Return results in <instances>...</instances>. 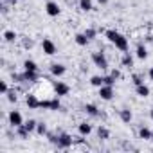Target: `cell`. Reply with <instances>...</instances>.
Here are the masks:
<instances>
[{
	"instance_id": "cell-6",
	"label": "cell",
	"mask_w": 153,
	"mask_h": 153,
	"mask_svg": "<svg viewBox=\"0 0 153 153\" xmlns=\"http://www.w3.org/2000/svg\"><path fill=\"white\" fill-rule=\"evenodd\" d=\"M42 49H43V52L47 54V56H52V54H56V45H54V42L52 40H49V38H45L43 42H42Z\"/></svg>"
},
{
	"instance_id": "cell-15",
	"label": "cell",
	"mask_w": 153,
	"mask_h": 153,
	"mask_svg": "<svg viewBox=\"0 0 153 153\" xmlns=\"http://www.w3.org/2000/svg\"><path fill=\"white\" fill-rule=\"evenodd\" d=\"M90 85L92 87H103L105 85V76H92V78H90Z\"/></svg>"
},
{
	"instance_id": "cell-16",
	"label": "cell",
	"mask_w": 153,
	"mask_h": 153,
	"mask_svg": "<svg viewBox=\"0 0 153 153\" xmlns=\"http://www.w3.org/2000/svg\"><path fill=\"white\" fill-rule=\"evenodd\" d=\"M78 130H79V133H81L83 137H85V135H90V133H92V126H90L88 123H79Z\"/></svg>"
},
{
	"instance_id": "cell-22",
	"label": "cell",
	"mask_w": 153,
	"mask_h": 153,
	"mask_svg": "<svg viewBox=\"0 0 153 153\" xmlns=\"http://www.w3.org/2000/svg\"><path fill=\"white\" fill-rule=\"evenodd\" d=\"M123 67H126V68L133 67V58L130 56V52H124L123 54Z\"/></svg>"
},
{
	"instance_id": "cell-2",
	"label": "cell",
	"mask_w": 153,
	"mask_h": 153,
	"mask_svg": "<svg viewBox=\"0 0 153 153\" xmlns=\"http://www.w3.org/2000/svg\"><path fill=\"white\" fill-rule=\"evenodd\" d=\"M92 61H94V65H96L97 68H101V70H106V68H108V59H106V56H105L103 52H94V54H92Z\"/></svg>"
},
{
	"instance_id": "cell-19",
	"label": "cell",
	"mask_w": 153,
	"mask_h": 153,
	"mask_svg": "<svg viewBox=\"0 0 153 153\" xmlns=\"http://www.w3.org/2000/svg\"><path fill=\"white\" fill-rule=\"evenodd\" d=\"M85 112H87L88 115H92V117H97V115H99V110H97V106H96V105H92V103L85 105Z\"/></svg>"
},
{
	"instance_id": "cell-1",
	"label": "cell",
	"mask_w": 153,
	"mask_h": 153,
	"mask_svg": "<svg viewBox=\"0 0 153 153\" xmlns=\"http://www.w3.org/2000/svg\"><path fill=\"white\" fill-rule=\"evenodd\" d=\"M105 34H106L108 42L115 45V49H119L121 52H128V38H126V36H123L121 33H117V31H114V29H108Z\"/></svg>"
},
{
	"instance_id": "cell-14",
	"label": "cell",
	"mask_w": 153,
	"mask_h": 153,
	"mask_svg": "<svg viewBox=\"0 0 153 153\" xmlns=\"http://www.w3.org/2000/svg\"><path fill=\"white\" fill-rule=\"evenodd\" d=\"M74 40H76V43H78L79 47H85V45L90 42V40L87 38V34H85V33H78V34L74 36Z\"/></svg>"
},
{
	"instance_id": "cell-13",
	"label": "cell",
	"mask_w": 153,
	"mask_h": 153,
	"mask_svg": "<svg viewBox=\"0 0 153 153\" xmlns=\"http://www.w3.org/2000/svg\"><path fill=\"white\" fill-rule=\"evenodd\" d=\"M25 101H27V106H29L31 110H36V108H40V101L36 99V96H33V94H29Z\"/></svg>"
},
{
	"instance_id": "cell-5",
	"label": "cell",
	"mask_w": 153,
	"mask_h": 153,
	"mask_svg": "<svg viewBox=\"0 0 153 153\" xmlns=\"http://www.w3.org/2000/svg\"><path fill=\"white\" fill-rule=\"evenodd\" d=\"M99 97L105 99V101H110L114 97V87L112 85H103L99 87Z\"/></svg>"
},
{
	"instance_id": "cell-40",
	"label": "cell",
	"mask_w": 153,
	"mask_h": 153,
	"mask_svg": "<svg viewBox=\"0 0 153 153\" xmlns=\"http://www.w3.org/2000/svg\"><path fill=\"white\" fill-rule=\"evenodd\" d=\"M151 140H153V130H151Z\"/></svg>"
},
{
	"instance_id": "cell-21",
	"label": "cell",
	"mask_w": 153,
	"mask_h": 153,
	"mask_svg": "<svg viewBox=\"0 0 153 153\" xmlns=\"http://www.w3.org/2000/svg\"><path fill=\"white\" fill-rule=\"evenodd\" d=\"M97 137H99L101 140H108V139H110V131H108V128L99 126V128H97Z\"/></svg>"
},
{
	"instance_id": "cell-18",
	"label": "cell",
	"mask_w": 153,
	"mask_h": 153,
	"mask_svg": "<svg viewBox=\"0 0 153 153\" xmlns=\"http://www.w3.org/2000/svg\"><path fill=\"white\" fill-rule=\"evenodd\" d=\"M79 9H81V11H85V13L92 11V9H94L92 0H79Z\"/></svg>"
},
{
	"instance_id": "cell-20",
	"label": "cell",
	"mask_w": 153,
	"mask_h": 153,
	"mask_svg": "<svg viewBox=\"0 0 153 153\" xmlns=\"http://www.w3.org/2000/svg\"><path fill=\"white\" fill-rule=\"evenodd\" d=\"M119 115H121V121H123V123H130V121H131V117H133V115H131V112H130L128 108L119 110Z\"/></svg>"
},
{
	"instance_id": "cell-38",
	"label": "cell",
	"mask_w": 153,
	"mask_h": 153,
	"mask_svg": "<svg viewBox=\"0 0 153 153\" xmlns=\"http://www.w3.org/2000/svg\"><path fill=\"white\" fill-rule=\"evenodd\" d=\"M9 2H11V4H15V2H18V0H9Z\"/></svg>"
},
{
	"instance_id": "cell-12",
	"label": "cell",
	"mask_w": 153,
	"mask_h": 153,
	"mask_svg": "<svg viewBox=\"0 0 153 153\" xmlns=\"http://www.w3.org/2000/svg\"><path fill=\"white\" fill-rule=\"evenodd\" d=\"M135 92H137V96H139V97H148V96H149V88H148L144 83L137 85V87H135Z\"/></svg>"
},
{
	"instance_id": "cell-9",
	"label": "cell",
	"mask_w": 153,
	"mask_h": 153,
	"mask_svg": "<svg viewBox=\"0 0 153 153\" xmlns=\"http://www.w3.org/2000/svg\"><path fill=\"white\" fill-rule=\"evenodd\" d=\"M45 11H47V15H49V16H58L61 9H59V6H58L56 2H52V0H51V2H47V4H45Z\"/></svg>"
},
{
	"instance_id": "cell-25",
	"label": "cell",
	"mask_w": 153,
	"mask_h": 153,
	"mask_svg": "<svg viewBox=\"0 0 153 153\" xmlns=\"http://www.w3.org/2000/svg\"><path fill=\"white\" fill-rule=\"evenodd\" d=\"M139 137L144 140H151V130L149 128H140L139 130Z\"/></svg>"
},
{
	"instance_id": "cell-10",
	"label": "cell",
	"mask_w": 153,
	"mask_h": 153,
	"mask_svg": "<svg viewBox=\"0 0 153 153\" xmlns=\"http://www.w3.org/2000/svg\"><path fill=\"white\" fill-rule=\"evenodd\" d=\"M65 65H61V63H52L51 65V74L52 76H56V78H59V76H63L65 74Z\"/></svg>"
},
{
	"instance_id": "cell-34",
	"label": "cell",
	"mask_w": 153,
	"mask_h": 153,
	"mask_svg": "<svg viewBox=\"0 0 153 153\" xmlns=\"http://www.w3.org/2000/svg\"><path fill=\"white\" fill-rule=\"evenodd\" d=\"M110 74H112V76H114V78H115V79H119V78H121V72H119V70H117V68H114V70H112V72H110Z\"/></svg>"
},
{
	"instance_id": "cell-33",
	"label": "cell",
	"mask_w": 153,
	"mask_h": 153,
	"mask_svg": "<svg viewBox=\"0 0 153 153\" xmlns=\"http://www.w3.org/2000/svg\"><path fill=\"white\" fill-rule=\"evenodd\" d=\"M131 79H133V85H135V87H137V85H140V83H144V81H142V78H140L139 74H133V78H131Z\"/></svg>"
},
{
	"instance_id": "cell-35",
	"label": "cell",
	"mask_w": 153,
	"mask_h": 153,
	"mask_svg": "<svg viewBox=\"0 0 153 153\" xmlns=\"http://www.w3.org/2000/svg\"><path fill=\"white\" fill-rule=\"evenodd\" d=\"M24 47L25 49H31L33 47V40H24Z\"/></svg>"
},
{
	"instance_id": "cell-27",
	"label": "cell",
	"mask_w": 153,
	"mask_h": 153,
	"mask_svg": "<svg viewBox=\"0 0 153 153\" xmlns=\"http://www.w3.org/2000/svg\"><path fill=\"white\" fill-rule=\"evenodd\" d=\"M36 133H38V135H42V137L49 133V131H47V126H45V123H38V126H36Z\"/></svg>"
},
{
	"instance_id": "cell-36",
	"label": "cell",
	"mask_w": 153,
	"mask_h": 153,
	"mask_svg": "<svg viewBox=\"0 0 153 153\" xmlns=\"http://www.w3.org/2000/svg\"><path fill=\"white\" fill-rule=\"evenodd\" d=\"M148 74H149V79H151V81H153V67H151V68H149V72H148Z\"/></svg>"
},
{
	"instance_id": "cell-24",
	"label": "cell",
	"mask_w": 153,
	"mask_h": 153,
	"mask_svg": "<svg viewBox=\"0 0 153 153\" xmlns=\"http://www.w3.org/2000/svg\"><path fill=\"white\" fill-rule=\"evenodd\" d=\"M24 126H25V130H27L29 133H33V131H36V126H38V123H36L34 119H29L27 123H24Z\"/></svg>"
},
{
	"instance_id": "cell-3",
	"label": "cell",
	"mask_w": 153,
	"mask_h": 153,
	"mask_svg": "<svg viewBox=\"0 0 153 153\" xmlns=\"http://www.w3.org/2000/svg\"><path fill=\"white\" fill-rule=\"evenodd\" d=\"M74 144V139L68 135V133H58V142H56V146L59 148V149H67V148H70Z\"/></svg>"
},
{
	"instance_id": "cell-39",
	"label": "cell",
	"mask_w": 153,
	"mask_h": 153,
	"mask_svg": "<svg viewBox=\"0 0 153 153\" xmlns=\"http://www.w3.org/2000/svg\"><path fill=\"white\" fill-rule=\"evenodd\" d=\"M149 117H151V119H153V110H151V114H149Z\"/></svg>"
},
{
	"instance_id": "cell-32",
	"label": "cell",
	"mask_w": 153,
	"mask_h": 153,
	"mask_svg": "<svg viewBox=\"0 0 153 153\" xmlns=\"http://www.w3.org/2000/svg\"><path fill=\"white\" fill-rule=\"evenodd\" d=\"M6 96H7V101H9V103H16V99H18L15 92H7Z\"/></svg>"
},
{
	"instance_id": "cell-23",
	"label": "cell",
	"mask_w": 153,
	"mask_h": 153,
	"mask_svg": "<svg viewBox=\"0 0 153 153\" xmlns=\"http://www.w3.org/2000/svg\"><path fill=\"white\" fill-rule=\"evenodd\" d=\"M24 68H25V70H33V72H38V65H36L33 59H25V61H24Z\"/></svg>"
},
{
	"instance_id": "cell-8",
	"label": "cell",
	"mask_w": 153,
	"mask_h": 153,
	"mask_svg": "<svg viewBox=\"0 0 153 153\" xmlns=\"http://www.w3.org/2000/svg\"><path fill=\"white\" fill-rule=\"evenodd\" d=\"M54 92H56L58 97H61V96H67V94L70 92V87L65 85L63 81H56V83H54Z\"/></svg>"
},
{
	"instance_id": "cell-31",
	"label": "cell",
	"mask_w": 153,
	"mask_h": 153,
	"mask_svg": "<svg viewBox=\"0 0 153 153\" xmlns=\"http://www.w3.org/2000/svg\"><path fill=\"white\" fill-rule=\"evenodd\" d=\"M85 34H87V38H88V40H94V38H96V29H87V31H85Z\"/></svg>"
},
{
	"instance_id": "cell-11",
	"label": "cell",
	"mask_w": 153,
	"mask_h": 153,
	"mask_svg": "<svg viewBox=\"0 0 153 153\" xmlns=\"http://www.w3.org/2000/svg\"><path fill=\"white\" fill-rule=\"evenodd\" d=\"M135 54H137L139 59H146V58H148V49H146V45H144V43H139L137 49H135Z\"/></svg>"
},
{
	"instance_id": "cell-29",
	"label": "cell",
	"mask_w": 153,
	"mask_h": 153,
	"mask_svg": "<svg viewBox=\"0 0 153 153\" xmlns=\"http://www.w3.org/2000/svg\"><path fill=\"white\" fill-rule=\"evenodd\" d=\"M115 81H117V79L114 78V76H112V74H108V76H105V85H112V87H114V83H115Z\"/></svg>"
},
{
	"instance_id": "cell-7",
	"label": "cell",
	"mask_w": 153,
	"mask_h": 153,
	"mask_svg": "<svg viewBox=\"0 0 153 153\" xmlns=\"http://www.w3.org/2000/svg\"><path fill=\"white\" fill-rule=\"evenodd\" d=\"M40 108H47V110H59L61 105H59V99L54 97V99H49V101H40Z\"/></svg>"
},
{
	"instance_id": "cell-28",
	"label": "cell",
	"mask_w": 153,
	"mask_h": 153,
	"mask_svg": "<svg viewBox=\"0 0 153 153\" xmlns=\"http://www.w3.org/2000/svg\"><path fill=\"white\" fill-rule=\"evenodd\" d=\"M16 131H18V137H20V139H27V137H29V131L25 130V126H24V124H22V126H18V128H16Z\"/></svg>"
},
{
	"instance_id": "cell-37",
	"label": "cell",
	"mask_w": 153,
	"mask_h": 153,
	"mask_svg": "<svg viewBox=\"0 0 153 153\" xmlns=\"http://www.w3.org/2000/svg\"><path fill=\"white\" fill-rule=\"evenodd\" d=\"M99 2H101V4H106V2H108V0H99Z\"/></svg>"
},
{
	"instance_id": "cell-30",
	"label": "cell",
	"mask_w": 153,
	"mask_h": 153,
	"mask_svg": "<svg viewBox=\"0 0 153 153\" xmlns=\"http://www.w3.org/2000/svg\"><path fill=\"white\" fill-rule=\"evenodd\" d=\"M9 92V88H7V83L6 81H2V83H0V94H2V96H6Z\"/></svg>"
},
{
	"instance_id": "cell-26",
	"label": "cell",
	"mask_w": 153,
	"mask_h": 153,
	"mask_svg": "<svg viewBox=\"0 0 153 153\" xmlns=\"http://www.w3.org/2000/svg\"><path fill=\"white\" fill-rule=\"evenodd\" d=\"M15 38H16V33H15V31H6V33H4V40H6L7 43L15 42Z\"/></svg>"
},
{
	"instance_id": "cell-17",
	"label": "cell",
	"mask_w": 153,
	"mask_h": 153,
	"mask_svg": "<svg viewBox=\"0 0 153 153\" xmlns=\"http://www.w3.org/2000/svg\"><path fill=\"white\" fill-rule=\"evenodd\" d=\"M36 78H38V72H33V70H25L22 74V79L24 81H36Z\"/></svg>"
},
{
	"instance_id": "cell-4",
	"label": "cell",
	"mask_w": 153,
	"mask_h": 153,
	"mask_svg": "<svg viewBox=\"0 0 153 153\" xmlns=\"http://www.w3.org/2000/svg\"><path fill=\"white\" fill-rule=\"evenodd\" d=\"M9 124H11L13 128H18V126L24 124V117H22V114H20L18 110L9 112Z\"/></svg>"
}]
</instances>
